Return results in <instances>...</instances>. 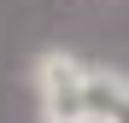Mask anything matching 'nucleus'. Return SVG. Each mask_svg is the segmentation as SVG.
I'll return each instance as SVG.
<instances>
[{
	"instance_id": "obj_1",
	"label": "nucleus",
	"mask_w": 129,
	"mask_h": 123,
	"mask_svg": "<svg viewBox=\"0 0 129 123\" xmlns=\"http://www.w3.org/2000/svg\"><path fill=\"white\" fill-rule=\"evenodd\" d=\"M29 82H35L41 123H88V117H82V82H88V65H82L76 53H64V47L35 53Z\"/></svg>"
}]
</instances>
